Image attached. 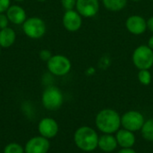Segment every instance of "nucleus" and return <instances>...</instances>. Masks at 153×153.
I'll return each mask as SVG.
<instances>
[{"instance_id": "nucleus-24", "label": "nucleus", "mask_w": 153, "mask_h": 153, "mask_svg": "<svg viewBox=\"0 0 153 153\" xmlns=\"http://www.w3.org/2000/svg\"><path fill=\"white\" fill-rule=\"evenodd\" d=\"M9 22H9L6 14L5 13H0V30L8 27Z\"/></svg>"}, {"instance_id": "nucleus-26", "label": "nucleus", "mask_w": 153, "mask_h": 153, "mask_svg": "<svg viewBox=\"0 0 153 153\" xmlns=\"http://www.w3.org/2000/svg\"><path fill=\"white\" fill-rule=\"evenodd\" d=\"M147 29H149L152 32H153V16L150 17L147 20Z\"/></svg>"}, {"instance_id": "nucleus-18", "label": "nucleus", "mask_w": 153, "mask_h": 153, "mask_svg": "<svg viewBox=\"0 0 153 153\" xmlns=\"http://www.w3.org/2000/svg\"><path fill=\"white\" fill-rule=\"evenodd\" d=\"M141 134L143 138L147 142H153V118H149L145 120L142 129Z\"/></svg>"}, {"instance_id": "nucleus-11", "label": "nucleus", "mask_w": 153, "mask_h": 153, "mask_svg": "<svg viewBox=\"0 0 153 153\" xmlns=\"http://www.w3.org/2000/svg\"><path fill=\"white\" fill-rule=\"evenodd\" d=\"M75 8L82 17L91 18L98 13L100 2L99 0H77Z\"/></svg>"}, {"instance_id": "nucleus-23", "label": "nucleus", "mask_w": 153, "mask_h": 153, "mask_svg": "<svg viewBox=\"0 0 153 153\" xmlns=\"http://www.w3.org/2000/svg\"><path fill=\"white\" fill-rule=\"evenodd\" d=\"M11 6V0H0V13H5Z\"/></svg>"}, {"instance_id": "nucleus-2", "label": "nucleus", "mask_w": 153, "mask_h": 153, "mask_svg": "<svg viewBox=\"0 0 153 153\" xmlns=\"http://www.w3.org/2000/svg\"><path fill=\"white\" fill-rule=\"evenodd\" d=\"M99 137L95 129L83 126L74 132V142L79 150L84 152H91L98 148Z\"/></svg>"}, {"instance_id": "nucleus-29", "label": "nucleus", "mask_w": 153, "mask_h": 153, "mask_svg": "<svg viewBox=\"0 0 153 153\" xmlns=\"http://www.w3.org/2000/svg\"><path fill=\"white\" fill-rule=\"evenodd\" d=\"M38 2H41V3H43V2H46L47 0H37Z\"/></svg>"}, {"instance_id": "nucleus-19", "label": "nucleus", "mask_w": 153, "mask_h": 153, "mask_svg": "<svg viewBox=\"0 0 153 153\" xmlns=\"http://www.w3.org/2000/svg\"><path fill=\"white\" fill-rule=\"evenodd\" d=\"M138 80L143 85H145V86L150 85L152 80L151 72L149 70H139Z\"/></svg>"}, {"instance_id": "nucleus-3", "label": "nucleus", "mask_w": 153, "mask_h": 153, "mask_svg": "<svg viewBox=\"0 0 153 153\" xmlns=\"http://www.w3.org/2000/svg\"><path fill=\"white\" fill-rule=\"evenodd\" d=\"M43 107L51 111L59 109L64 103V95L62 91L56 86H48L41 96Z\"/></svg>"}, {"instance_id": "nucleus-14", "label": "nucleus", "mask_w": 153, "mask_h": 153, "mask_svg": "<svg viewBox=\"0 0 153 153\" xmlns=\"http://www.w3.org/2000/svg\"><path fill=\"white\" fill-rule=\"evenodd\" d=\"M118 147L120 148H133L136 143L134 133L124 128H120L115 134Z\"/></svg>"}, {"instance_id": "nucleus-4", "label": "nucleus", "mask_w": 153, "mask_h": 153, "mask_svg": "<svg viewBox=\"0 0 153 153\" xmlns=\"http://www.w3.org/2000/svg\"><path fill=\"white\" fill-rule=\"evenodd\" d=\"M22 31L31 39H39L46 34L47 25L40 17H29L22 24Z\"/></svg>"}, {"instance_id": "nucleus-5", "label": "nucleus", "mask_w": 153, "mask_h": 153, "mask_svg": "<svg viewBox=\"0 0 153 153\" xmlns=\"http://www.w3.org/2000/svg\"><path fill=\"white\" fill-rule=\"evenodd\" d=\"M132 60L138 70H150L153 66V50L148 45H141L134 50Z\"/></svg>"}, {"instance_id": "nucleus-20", "label": "nucleus", "mask_w": 153, "mask_h": 153, "mask_svg": "<svg viewBox=\"0 0 153 153\" xmlns=\"http://www.w3.org/2000/svg\"><path fill=\"white\" fill-rule=\"evenodd\" d=\"M4 153H25V152L22 145L16 143H12L4 147Z\"/></svg>"}, {"instance_id": "nucleus-16", "label": "nucleus", "mask_w": 153, "mask_h": 153, "mask_svg": "<svg viewBox=\"0 0 153 153\" xmlns=\"http://www.w3.org/2000/svg\"><path fill=\"white\" fill-rule=\"evenodd\" d=\"M16 40V32L11 27L0 30V47L3 48H11Z\"/></svg>"}, {"instance_id": "nucleus-21", "label": "nucleus", "mask_w": 153, "mask_h": 153, "mask_svg": "<svg viewBox=\"0 0 153 153\" xmlns=\"http://www.w3.org/2000/svg\"><path fill=\"white\" fill-rule=\"evenodd\" d=\"M77 0H61V4L65 11L74 10L76 6Z\"/></svg>"}, {"instance_id": "nucleus-13", "label": "nucleus", "mask_w": 153, "mask_h": 153, "mask_svg": "<svg viewBox=\"0 0 153 153\" xmlns=\"http://www.w3.org/2000/svg\"><path fill=\"white\" fill-rule=\"evenodd\" d=\"M5 14L9 22L14 25H22L27 19L26 11L19 4H11Z\"/></svg>"}, {"instance_id": "nucleus-32", "label": "nucleus", "mask_w": 153, "mask_h": 153, "mask_svg": "<svg viewBox=\"0 0 153 153\" xmlns=\"http://www.w3.org/2000/svg\"><path fill=\"white\" fill-rule=\"evenodd\" d=\"M152 1H153V0H152Z\"/></svg>"}, {"instance_id": "nucleus-6", "label": "nucleus", "mask_w": 153, "mask_h": 153, "mask_svg": "<svg viewBox=\"0 0 153 153\" xmlns=\"http://www.w3.org/2000/svg\"><path fill=\"white\" fill-rule=\"evenodd\" d=\"M47 68L49 74L55 76H65L71 71L72 63L64 55H53L47 62Z\"/></svg>"}, {"instance_id": "nucleus-7", "label": "nucleus", "mask_w": 153, "mask_h": 153, "mask_svg": "<svg viewBox=\"0 0 153 153\" xmlns=\"http://www.w3.org/2000/svg\"><path fill=\"white\" fill-rule=\"evenodd\" d=\"M144 116L137 110H129L121 116V127L133 133L141 131L144 122Z\"/></svg>"}, {"instance_id": "nucleus-17", "label": "nucleus", "mask_w": 153, "mask_h": 153, "mask_svg": "<svg viewBox=\"0 0 153 153\" xmlns=\"http://www.w3.org/2000/svg\"><path fill=\"white\" fill-rule=\"evenodd\" d=\"M104 7L111 12H118L123 10L127 4V0H102Z\"/></svg>"}, {"instance_id": "nucleus-15", "label": "nucleus", "mask_w": 153, "mask_h": 153, "mask_svg": "<svg viewBox=\"0 0 153 153\" xmlns=\"http://www.w3.org/2000/svg\"><path fill=\"white\" fill-rule=\"evenodd\" d=\"M118 147L116 136L114 134H102L99 137V143H98V148L106 153H110L115 152Z\"/></svg>"}, {"instance_id": "nucleus-31", "label": "nucleus", "mask_w": 153, "mask_h": 153, "mask_svg": "<svg viewBox=\"0 0 153 153\" xmlns=\"http://www.w3.org/2000/svg\"><path fill=\"white\" fill-rule=\"evenodd\" d=\"M1 48H2L0 47V55H1Z\"/></svg>"}, {"instance_id": "nucleus-12", "label": "nucleus", "mask_w": 153, "mask_h": 153, "mask_svg": "<svg viewBox=\"0 0 153 153\" xmlns=\"http://www.w3.org/2000/svg\"><path fill=\"white\" fill-rule=\"evenodd\" d=\"M127 30L134 35H141L147 30V21L141 15H131L126 22Z\"/></svg>"}, {"instance_id": "nucleus-9", "label": "nucleus", "mask_w": 153, "mask_h": 153, "mask_svg": "<svg viewBox=\"0 0 153 153\" xmlns=\"http://www.w3.org/2000/svg\"><path fill=\"white\" fill-rule=\"evenodd\" d=\"M63 25L70 32L78 31L82 25V17L76 10L65 11L63 15Z\"/></svg>"}, {"instance_id": "nucleus-30", "label": "nucleus", "mask_w": 153, "mask_h": 153, "mask_svg": "<svg viewBox=\"0 0 153 153\" xmlns=\"http://www.w3.org/2000/svg\"><path fill=\"white\" fill-rule=\"evenodd\" d=\"M132 1H134V2H139V1H141V0H132Z\"/></svg>"}, {"instance_id": "nucleus-8", "label": "nucleus", "mask_w": 153, "mask_h": 153, "mask_svg": "<svg viewBox=\"0 0 153 153\" xmlns=\"http://www.w3.org/2000/svg\"><path fill=\"white\" fill-rule=\"evenodd\" d=\"M50 148L49 140L39 135L30 138L25 144V153H48Z\"/></svg>"}, {"instance_id": "nucleus-1", "label": "nucleus", "mask_w": 153, "mask_h": 153, "mask_svg": "<svg viewBox=\"0 0 153 153\" xmlns=\"http://www.w3.org/2000/svg\"><path fill=\"white\" fill-rule=\"evenodd\" d=\"M95 126L102 134H115L121 128V116L112 108H104L98 112Z\"/></svg>"}, {"instance_id": "nucleus-22", "label": "nucleus", "mask_w": 153, "mask_h": 153, "mask_svg": "<svg viewBox=\"0 0 153 153\" xmlns=\"http://www.w3.org/2000/svg\"><path fill=\"white\" fill-rule=\"evenodd\" d=\"M52 53L50 50L48 49H42L40 50V52L39 53V58L42 60V61H45V62H48L51 57H52Z\"/></svg>"}, {"instance_id": "nucleus-10", "label": "nucleus", "mask_w": 153, "mask_h": 153, "mask_svg": "<svg viewBox=\"0 0 153 153\" xmlns=\"http://www.w3.org/2000/svg\"><path fill=\"white\" fill-rule=\"evenodd\" d=\"M38 131L39 133V135L49 140L57 135L59 131V126L54 118L44 117L39 123Z\"/></svg>"}, {"instance_id": "nucleus-28", "label": "nucleus", "mask_w": 153, "mask_h": 153, "mask_svg": "<svg viewBox=\"0 0 153 153\" xmlns=\"http://www.w3.org/2000/svg\"><path fill=\"white\" fill-rule=\"evenodd\" d=\"M14 1H15V2H19V3H20V2H23V1H25V0H14Z\"/></svg>"}, {"instance_id": "nucleus-27", "label": "nucleus", "mask_w": 153, "mask_h": 153, "mask_svg": "<svg viewBox=\"0 0 153 153\" xmlns=\"http://www.w3.org/2000/svg\"><path fill=\"white\" fill-rule=\"evenodd\" d=\"M148 46L150 47L151 49L153 50V35L149 39V41H148Z\"/></svg>"}, {"instance_id": "nucleus-25", "label": "nucleus", "mask_w": 153, "mask_h": 153, "mask_svg": "<svg viewBox=\"0 0 153 153\" xmlns=\"http://www.w3.org/2000/svg\"><path fill=\"white\" fill-rule=\"evenodd\" d=\"M117 153H137L135 150H134L133 148H120V150H118Z\"/></svg>"}]
</instances>
